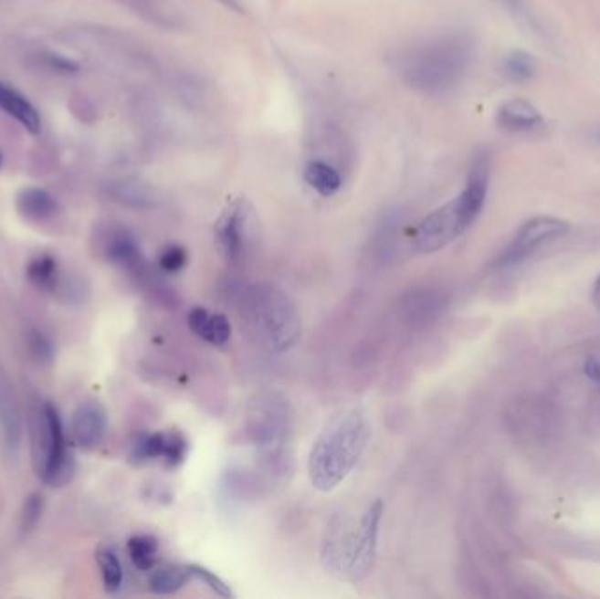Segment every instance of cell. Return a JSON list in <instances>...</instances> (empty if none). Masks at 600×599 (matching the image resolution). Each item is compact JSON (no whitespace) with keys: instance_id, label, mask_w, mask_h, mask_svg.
Returning a JSON list of instances; mask_svg holds the SVG:
<instances>
[{"instance_id":"obj_30","label":"cell","mask_w":600,"mask_h":599,"mask_svg":"<svg viewBox=\"0 0 600 599\" xmlns=\"http://www.w3.org/2000/svg\"><path fill=\"white\" fill-rule=\"evenodd\" d=\"M158 262H160V268H162L163 271H167V273H178V271H181V269L186 266V262H188V254H186V250H184L183 247H179V245H171V247H167V248L160 254Z\"/></svg>"},{"instance_id":"obj_9","label":"cell","mask_w":600,"mask_h":599,"mask_svg":"<svg viewBox=\"0 0 600 599\" xmlns=\"http://www.w3.org/2000/svg\"><path fill=\"white\" fill-rule=\"evenodd\" d=\"M246 229L247 208L245 203L236 201L228 205L215 226L216 245L228 262H237L245 254Z\"/></svg>"},{"instance_id":"obj_23","label":"cell","mask_w":600,"mask_h":599,"mask_svg":"<svg viewBox=\"0 0 600 599\" xmlns=\"http://www.w3.org/2000/svg\"><path fill=\"white\" fill-rule=\"evenodd\" d=\"M129 555L139 572L153 570L158 555V541L150 534H139L129 540Z\"/></svg>"},{"instance_id":"obj_13","label":"cell","mask_w":600,"mask_h":599,"mask_svg":"<svg viewBox=\"0 0 600 599\" xmlns=\"http://www.w3.org/2000/svg\"><path fill=\"white\" fill-rule=\"evenodd\" d=\"M0 433L5 448L16 454L22 443V418L9 374L0 363Z\"/></svg>"},{"instance_id":"obj_26","label":"cell","mask_w":600,"mask_h":599,"mask_svg":"<svg viewBox=\"0 0 600 599\" xmlns=\"http://www.w3.org/2000/svg\"><path fill=\"white\" fill-rule=\"evenodd\" d=\"M165 448V433H153L146 435L133 445L132 461L148 462L155 459H163Z\"/></svg>"},{"instance_id":"obj_20","label":"cell","mask_w":600,"mask_h":599,"mask_svg":"<svg viewBox=\"0 0 600 599\" xmlns=\"http://www.w3.org/2000/svg\"><path fill=\"white\" fill-rule=\"evenodd\" d=\"M106 254L114 264H121L127 268H137L142 262L137 239L125 229H116L111 232L106 245Z\"/></svg>"},{"instance_id":"obj_17","label":"cell","mask_w":600,"mask_h":599,"mask_svg":"<svg viewBox=\"0 0 600 599\" xmlns=\"http://www.w3.org/2000/svg\"><path fill=\"white\" fill-rule=\"evenodd\" d=\"M112 199L127 208L152 209L158 206L160 197L155 188L139 180H121L110 188Z\"/></svg>"},{"instance_id":"obj_2","label":"cell","mask_w":600,"mask_h":599,"mask_svg":"<svg viewBox=\"0 0 600 599\" xmlns=\"http://www.w3.org/2000/svg\"><path fill=\"white\" fill-rule=\"evenodd\" d=\"M371 438V424L362 410L333 415L312 443L308 473L312 487L331 492L355 469Z\"/></svg>"},{"instance_id":"obj_1","label":"cell","mask_w":600,"mask_h":599,"mask_svg":"<svg viewBox=\"0 0 600 599\" xmlns=\"http://www.w3.org/2000/svg\"><path fill=\"white\" fill-rule=\"evenodd\" d=\"M472 57V39L464 32H447L402 47L394 57V69L409 89L439 95L464 79Z\"/></svg>"},{"instance_id":"obj_11","label":"cell","mask_w":600,"mask_h":599,"mask_svg":"<svg viewBox=\"0 0 600 599\" xmlns=\"http://www.w3.org/2000/svg\"><path fill=\"white\" fill-rule=\"evenodd\" d=\"M108 431V414L97 401L81 403L72 414V435L83 448L99 447Z\"/></svg>"},{"instance_id":"obj_16","label":"cell","mask_w":600,"mask_h":599,"mask_svg":"<svg viewBox=\"0 0 600 599\" xmlns=\"http://www.w3.org/2000/svg\"><path fill=\"white\" fill-rule=\"evenodd\" d=\"M0 110L15 118L30 134L41 132V116L26 97L5 83H0Z\"/></svg>"},{"instance_id":"obj_12","label":"cell","mask_w":600,"mask_h":599,"mask_svg":"<svg viewBox=\"0 0 600 599\" xmlns=\"http://www.w3.org/2000/svg\"><path fill=\"white\" fill-rule=\"evenodd\" d=\"M497 125L510 134H535L546 129L539 110L525 99H511L497 111Z\"/></svg>"},{"instance_id":"obj_29","label":"cell","mask_w":600,"mask_h":599,"mask_svg":"<svg viewBox=\"0 0 600 599\" xmlns=\"http://www.w3.org/2000/svg\"><path fill=\"white\" fill-rule=\"evenodd\" d=\"M26 343H28V350L32 353V357L37 361V363H51L53 361V355H55V348H53V343L49 342V338L46 336L43 331H37V329H32L28 332V338H26Z\"/></svg>"},{"instance_id":"obj_24","label":"cell","mask_w":600,"mask_h":599,"mask_svg":"<svg viewBox=\"0 0 600 599\" xmlns=\"http://www.w3.org/2000/svg\"><path fill=\"white\" fill-rule=\"evenodd\" d=\"M26 275L37 289L51 290L57 285V278H58L57 260L49 255H41L28 264Z\"/></svg>"},{"instance_id":"obj_6","label":"cell","mask_w":600,"mask_h":599,"mask_svg":"<svg viewBox=\"0 0 600 599\" xmlns=\"http://www.w3.org/2000/svg\"><path fill=\"white\" fill-rule=\"evenodd\" d=\"M39 427H41V443L43 445V464L41 473L45 482L55 487L66 485L74 471L76 464L70 452H67L64 426L57 408L51 403H45L39 412Z\"/></svg>"},{"instance_id":"obj_4","label":"cell","mask_w":600,"mask_h":599,"mask_svg":"<svg viewBox=\"0 0 600 599\" xmlns=\"http://www.w3.org/2000/svg\"><path fill=\"white\" fill-rule=\"evenodd\" d=\"M247 429L267 471L270 475L287 473L293 435L289 401L276 392L257 395L249 405Z\"/></svg>"},{"instance_id":"obj_15","label":"cell","mask_w":600,"mask_h":599,"mask_svg":"<svg viewBox=\"0 0 600 599\" xmlns=\"http://www.w3.org/2000/svg\"><path fill=\"white\" fill-rule=\"evenodd\" d=\"M188 325L200 340L211 345H226L232 336V327L226 317L222 313H211L204 308H194L190 311Z\"/></svg>"},{"instance_id":"obj_18","label":"cell","mask_w":600,"mask_h":599,"mask_svg":"<svg viewBox=\"0 0 600 599\" xmlns=\"http://www.w3.org/2000/svg\"><path fill=\"white\" fill-rule=\"evenodd\" d=\"M18 209L25 218L34 222H45L57 215L58 203L43 188H25L18 195Z\"/></svg>"},{"instance_id":"obj_3","label":"cell","mask_w":600,"mask_h":599,"mask_svg":"<svg viewBox=\"0 0 600 599\" xmlns=\"http://www.w3.org/2000/svg\"><path fill=\"white\" fill-rule=\"evenodd\" d=\"M491 159L481 150L470 162L464 190L445 206L426 215L416 226L413 245L420 254H434L453 243L476 222L487 203Z\"/></svg>"},{"instance_id":"obj_28","label":"cell","mask_w":600,"mask_h":599,"mask_svg":"<svg viewBox=\"0 0 600 599\" xmlns=\"http://www.w3.org/2000/svg\"><path fill=\"white\" fill-rule=\"evenodd\" d=\"M188 454V441L179 431L165 433V448H163V461L169 466H178L184 461Z\"/></svg>"},{"instance_id":"obj_31","label":"cell","mask_w":600,"mask_h":599,"mask_svg":"<svg viewBox=\"0 0 600 599\" xmlns=\"http://www.w3.org/2000/svg\"><path fill=\"white\" fill-rule=\"evenodd\" d=\"M43 496L41 494H30L25 499L22 511V530L30 531L36 528V524L39 522L41 515H43Z\"/></svg>"},{"instance_id":"obj_33","label":"cell","mask_w":600,"mask_h":599,"mask_svg":"<svg viewBox=\"0 0 600 599\" xmlns=\"http://www.w3.org/2000/svg\"><path fill=\"white\" fill-rule=\"evenodd\" d=\"M597 141H599L600 142V129H599V132H597Z\"/></svg>"},{"instance_id":"obj_25","label":"cell","mask_w":600,"mask_h":599,"mask_svg":"<svg viewBox=\"0 0 600 599\" xmlns=\"http://www.w3.org/2000/svg\"><path fill=\"white\" fill-rule=\"evenodd\" d=\"M99 564H100V572H102V580H104V587L108 593H116L121 583H123V566L118 559V555L112 552L111 549H102L99 555Z\"/></svg>"},{"instance_id":"obj_21","label":"cell","mask_w":600,"mask_h":599,"mask_svg":"<svg viewBox=\"0 0 600 599\" xmlns=\"http://www.w3.org/2000/svg\"><path fill=\"white\" fill-rule=\"evenodd\" d=\"M192 580L190 570L188 566H162L155 570L150 580V591L160 594V596H167V594H174L181 591L188 582Z\"/></svg>"},{"instance_id":"obj_32","label":"cell","mask_w":600,"mask_h":599,"mask_svg":"<svg viewBox=\"0 0 600 599\" xmlns=\"http://www.w3.org/2000/svg\"><path fill=\"white\" fill-rule=\"evenodd\" d=\"M49 62H51V66L55 68L57 70H64V72H74V70H78V66L74 64V62H70L68 58H62V57H51L49 58Z\"/></svg>"},{"instance_id":"obj_5","label":"cell","mask_w":600,"mask_h":599,"mask_svg":"<svg viewBox=\"0 0 600 599\" xmlns=\"http://www.w3.org/2000/svg\"><path fill=\"white\" fill-rule=\"evenodd\" d=\"M246 302L249 322L270 350L287 352L297 345L302 331L300 315L283 290L257 285L249 290Z\"/></svg>"},{"instance_id":"obj_19","label":"cell","mask_w":600,"mask_h":599,"mask_svg":"<svg viewBox=\"0 0 600 599\" xmlns=\"http://www.w3.org/2000/svg\"><path fill=\"white\" fill-rule=\"evenodd\" d=\"M304 180L314 192H318L323 197H332L342 186V178L339 171L323 161L308 162L304 167Z\"/></svg>"},{"instance_id":"obj_27","label":"cell","mask_w":600,"mask_h":599,"mask_svg":"<svg viewBox=\"0 0 600 599\" xmlns=\"http://www.w3.org/2000/svg\"><path fill=\"white\" fill-rule=\"evenodd\" d=\"M186 566H188V570H190V575H192V578H197V580H200V582H202L205 587H209L216 596H220V598H232V596H234L230 585H228L223 578L216 575V573H213L211 570H207V568H204V566H200V564H186Z\"/></svg>"},{"instance_id":"obj_34","label":"cell","mask_w":600,"mask_h":599,"mask_svg":"<svg viewBox=\"0 0 600 599\" xmlns=\"http://www.w3.org/2000/svg\"><path fill=\"white\" fill-rule=\"evenodd\" d=\"M0 165H2V155H0Z\"/></svg>"},{"instance_id":"obj_7","label":"cell","mask_w":600,"mask_h":599,"mask_svg":"<svg viewBox=\"0 0 600 599\" xmlns=\"http://www.w3.org/2000/svg\"><path fill=\"white\" fill-rule=\"evenodd\" d=\"M569 232V224L555 216H535L516 232L514 239L497 258V268H510L525 260L537 248Z\"/></svg>"},{"instance_id":"obj_22","label":"cell","mask_w":600,"mask_h":599,"mask_svg":"<svg viewBox=\"0 0 600 599\" xmlns=\"http://www.w3.org/2000/svg\"><path fill=\"white\" fill-rule=\"evenodd\" d=\"M500 72L512 83H527L537 74V60L523 49H514L502 58Z\"/></svg>"},{"instance_id":"obj_14","label":"cell","mask_w":600,"mask_h":599,"mask_svg":"<svg viewBox=\"0 0 600 599\" xmlns=\"http://www.w3.org/2000/svg\"><path fill=\"white\" fill-rule=\"evenodd\" d=\"M135 11L141 18L150 24L167 28V30H183L188 25L186 13L176 0H118Z\"/></svg>"},{"instance_id":"obj_10","label":"cell","mask_w":600,"mask_h":599,"mask_svg":"<svg viewBox=\"0 0 600 599\" xmlns=\"http://www.w3.org/2000/svg\"><path fill=\"white\" fill-rule=\"evenodd\" d=\"M355 528H348V520L342 515H333L325 531L321 545V562L333 575H348Z\"/></svg>"},{"instance_id":"obj_8","label":"cell","mask_w":600,"mask_h":599,"mask_svg":"<svg viewBox=\"0 0 600 599\" xmlns=\"http://www.w3.org/2000/svg\"><path fill=\"white\" fill-rule=\"evenodd\" d=\"M384 511L381 499L373 501L360 517L353 532V547L346 578L350 582H362L374 568L376 551H378L379 526Z\"/></svg>"}]
</instances>
